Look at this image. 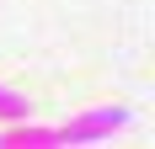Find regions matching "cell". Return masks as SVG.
<instances>
[{
  "label": "cell",
  "mask_w": 155,
  "mask_h": 149,
  "mask_svg": "<svg viewBox=\"0 0 155 149\" xmlns=\"http://www.w3.org/2000/svg\"><path fill=\"white\" fill-rule=\"evenodd\" d=\"M128 106H91V112H80V117H70L59 128V144H102V138H112L118 128H128Z\"/></svg>",
  "instance_id": "1"
},
{
  "label": "cell",
  "mask_w": 155,
  "mask_h": 149,
  "mask_svg": "<svg viewBox=\"0 0 155 149\" xmlns=\"http://www.w3.org/2000/svg\"><path fill=\"white\" fill-rule=\"evenodd\" d=\"M0 149H64L59 144V128H43L32 117H16L0 128Z\"/></svg>",
  "instance_id": "2"
},
{
  "label": "cell",
  "mask_w": 155,
  "mask_h": 149,
  "mask_svg": "<svg viewBox=\"0 0 155 149\" xmlns=\"http://www.w3.org/2000/svg\"><path fill=\"white\" fill-rule=\"evenodd\" d=\"M16 117H32L27 96H21V90H11V85H0V122H16Z\"/></svg>",
  "instance_id": "3"
}]
</instances>
